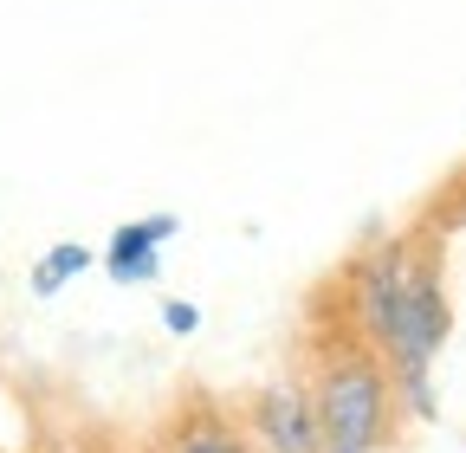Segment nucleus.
Segmentation results:
<instances>
[{
  "label": "nucleus",
  "instance_id": "5",
  "mask_svg": "<svg viewBox=\"0 0 466 453\" xmlns=\"http://www.w3.org/2000/svg\"><path fill=\"white\" fill-rule=\"evenodd\" d=\"M168 453H247V440H240V428H233L220 408H195L182 428H175Z\"/></svg>",
  "mask_w": 466,
  "mask_h": 453
},
{
  "label": "nucleus",
  "instance_id": "2",
  "mask_svg": "<svg viewBox=\"0 0 466 453\" xmlns=\"http://www.w3.org/2000/svg\"><path fill=\"white\" fill-rule=\"evenodd\" d=\"M453 337V305H447V278H441V247L415 240V259H408V298H401V324H395V344H389V376H395V402L401 415L434 421V363Z\"/></svg>",
  "mask_w": 466,
  "mask_h": 453
},
{
  "label": "nucleus",
  "instance_id": "7",
  "mask_svg": "<svg viewBox=\"0 0 466 453\" xmlns=\"http://www.w3.org/2000/svg\"><path fill=\"white\" fill-rule=\"evenodd\" d=\"M162 324H168L175 337H195V330H201V305H195V298H162Z\"/></svg>",
  "mask_w": 466,
  "mask_h": 453
},
{
  "label": "nucleus",
  "instance_id": "3",
  "mask_svg": "<svg viewBox=\"0 0 466 453\" xmlns=\"http://www.w3.org/2000/svg\"><path fill=\"white\" fill-rule=\"evenodd\" d=\"M247 428H253L259 453H324L311 382H266L247 402Z\"/></svg>",
  "mask_w": 466,
  "mask_h": 453
},
{
  "label": "nucleus",
  "instance_id": "6",
  "mask_svg": "<svg viewBox=\"0 0 466 453\" xmlns=\"http://www.w3.org/2000/svg\"><path fill=\"white\" fill-rule=\"evenodd\" d=\"M85 266H91V247H78V240H58V247H52V253L33 266V292H39V298H52V292L66 286V278H78Z\"/></svg>",
  "mask_w": 466,
  "mask_h": 453
},
{
  "label": "nucleus",
  "instance_id": "4",
  "mask_svg": "<svg viewBox=\"0 0 466 453\" xmlns=\"http://www.w3.org/2000/svg\"><path fill=\"white\" fill-rule=\"evenodd\" d=\"M175 234H182V214H168V207H156L143 220H124L104 247V272L116 286H149V278H162V247Z\"/></svg>",
  "mask_w": 466,
  "mask_h": 453
},
{
  "label": "nucleus",
  "instance_id": "1",
  "mask_svg": "<svg viewBox=\"0 0 466 453\" xmlns=\"http://www.w3.org/2000/svg\"><path fill=\"white\" fill-rule=\"evenodd\" d=\"M311 408H318L324 453H382L395 440V408H401L395 402V376L357 337V324H343L318 350Z\"/></svg>",
  "mask_w": 466,
  "mask_h": 453
}]
</instances>
